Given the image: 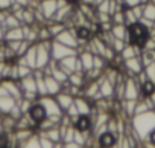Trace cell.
<instances>
[{
    "label": "cell",
    "instance_id": "1",
    "mask_svg": "<svg viewBox=\"0 0 155 148\" xmlns=\"http://www.w3.org/2000/svg\"><path fill=\"white\" fill-rule=\"evenodd\" d=\"M126 128H128L126 134L132 136L135 140H138V142L146 140L149 133L155 128V108L147 110L144 113L134 115Z\"/></svg>",
    "mask_w": 155,
    "mask_h": 148
},
{
    "label": "cell",
    "instance_id": "2",
    "mask_svg": "<svg viewBox=\"0 0 155 148\" xmlns=\"http://www.w3.org/2000/svg\"><path fill=\"white\" fill-rule=\"evenodd\" d=\"M147 38H149V29L141 22H135V23H132V25L128 26L126 43L135 44V46H138V47L143 49V44L146 43Z\"/></svg>",
    "mask_w": 155,
    "mask_h": 148
},
{
    "label": "cell",
    "instance_id": "3",
    "mask_svg": "<svg viewBox=\"0 0 155 148\" xmlns=\"http://www.w3.org/2000/svg\"><path fill=\"white\" fill-rule=\"evenodd\" d=\"M74 53H78V50H76V49L68 47V46H65V44H62V43L56 41L55 38L52 40L50 55H52V58H53V60L59 61V60H62V58H65V57H68V55H74Z\"/></svg>",
    "mask_w": 155,
    "mask_h": 148
},
{
    "label": "cell",
    "instance_id": "4",
    "mask_svg": "<svg viewBox=\"0 0 155 148\" xmlns=\"http://www.w3.org/2000/svg\"><path fill=\"white\" fill-rule=\"evenodd\" d=\"M28 116L31 118V121L34 122V125H35V127H38V125H40L46 118H47V112H46L44 105L37 99V101H34V102H32L31 108L28 110Z\"/></svg>",
    "mask_w": 155,
    "mask_h": 148
},
{
    "label": "cell",
    "instance_id": "5",
    "mask_svg": "<svg viewBox=\"0 0 155 148\" xmlns=\"http://www.w3.org/2000/svg\"><path fill=\"white\" fill-rule=\"evenodd\" d=\"M140 83L135 77H128L125 80V99H140Z\"/></svg>",
    "mask_w": 155,
    "mask_h": 148
},
{
    "label": "cell",
    "instance_id": "6",
    "mask_svg": "<svg viewBox=\"0 0 155 148\" xmlns=\"http://www.w3.org/2000/svg\"><path fill=\"white\" fill-rule=\"evenodd\" d=\"M55 40L59 41V43H62V44H65V46H68V47H73V49H76V50H78V47H79V41H78V38H76V35H74V31H73L71 28L62 29V31L55 37Z\"/></svg>",
    "mask_w": 155,
    "mask_h": 148
},
{
    "label": "cell",
    "instance_id": "7",
    "mask_svg": "<svg viewBox=\"0 0 155 148\" xmlns=\"http://www.w3.org/2000/svg\"><path fill=\"white\" fill-rule=\"evenodd\" d=\"M122 66H123V69L126 70L128 77H135V75H138V73L144 69V66H143V63H141L140 55L132 57V58H128V60H123Z\"/></svg>",
    "mask_w": 155,
    "mask_h": 148
},
{
    "label": "cell",
    "instance_id": "8",
    "mask_svg": "<svg viewBox=\"0 0 155 148\" xmlns=\"http://www.w3.org/2000/svg\"><path fill=\"white\" fill-rule=\"evenodd\" d=\"M38 101L44 105V108H46V112H47V116H61V115L64 113V112L61 110L59 104L56 102L55 96H49V95L40 96Z\"/></svg>",
    "mask_w": 155,
    "mask_h": 148
},
{
    "label": "cell",
    "instance_id": "9",
    "mask_svg": "<svg viewBox=\"0 0 155 148\" xmlns=\"http://www.w3.org/2000/svg\"><path fill=\"white\" fill-rule=\"evenodd\" d=\"M96 142L102 148H113V146H116L117 134L113 133V131H110V130H105V131H102V133H99L96 136Z\"/></svg>",
    "mask_w": 155,
    "mask_h": 148
},
{
    "label": "cell",
    "instance_id": "10",
    "mask_svg": "<svg viewBox=\"0 0 155 148\" xmlns=\"http://www.w3.org/2000/svg\"><path fill=\"white\" fill-rule=\"evenodd\" d=\"M97 83H99L101 95H102L105 99H114V83L110 81L105 75H101V77L97 78Z\"/></svg>",
    "mask_w": 155,
    "mask_h": 148
},
{
    "label": "cell",
    "instance_id": "11",
    "mask_svg": "<svg viewBox=\"0 0 155 148\" xmlns=\"http://www.w3.org/2000/svg\"><path fill=\"white\" fill-rule=\"evenodd\" d=\"M73 127L79 131H91V128H93L91 115H79L73 121Z\"/></svg>",
    "mask_w": 155,
    "mask_h": 148
},
{
    "label": "cell",
    "instance_id": "12",
    "mask_svg": "<svg viewBox=\"0 0 155 148\" xmlns=\"http://www.w3.org/2000/svg\"><path fill=\"white\" fill-rule=\"evenodd\" d=\"M74 31V35L79 41V44H85L84 41H90L91 37H93V31L90 28V25H81V26H74L73 28Z\"/></svg>",
    "mask_w": 155,
    "mask_h": 148
},
{
    "label": "cell",
    "instance_id": "13",
    "mask_svg": "<svg viewBox=\"0 0 155 148\" xmlns=\"http://www.w3.org/2000/svg\"><path fill=\"white\" fill-rule=\"evenodd\" d=\"M74 104L78 107L79 115H91V112H93V102L88 98H85L82 95H78V96H74Z\"/></svg>",
    "mask_w": 155,
    "mask_h": 148
},
{
    "label": "cell",
    "instance_id": "14",
    "mask_svg": "<svg viewBox=\"0 0 155 148\" xmlns=\"http://www.w3.org/2000/svg\"><path fill=\"white\" fill-rule=\"evenodd\" d=\"M40 8H41V12H43L44 19L52 20V17L55 15V12L58 9V2L56 0H41Z\"/></svg>",
    "mask_w": 155,
    "mask_h": 148
},
{
    "label": "cell",
    "instance_id": "15",
    "mask_svg": "<svg viewBox=\"0 0 155 148\" xmlns=\"http://www.w3.org/2000/svg\"><path fill=\"white\" fill-rule=\"evenodd\" d=\"M78 57H79V60H81V63H82V67H84V72H85V73L90 72V70L94 67V53H93L91 50L85 49V50H82V52L78 53Z\"/></svg>",
    "mask_w": 155,
    "mask_h": 148
},
{
    "label": "cell",
    "instance_id": "16",
    "mask_svg": "<svg viewBox=\"0 0 155 148\" xmlns=\"http://www.w3.org/2000/svg\"><path fill=\"white\" fill-rule=\"evenodd\" d=\"M44 81H46V89L49 96H55L62 90V84L58 80H55L52 75H44Z\"/></svg>",
    "mask_w": 155,
    "mask_h": 148
},
{
    "label": "cell",
    "instance_id": "17",
    "mask_svg": "<svg viewBox=\"0 0 155 148\" xmlns=\"http://www.w3.org/2000/svg\"><path fill=\"white\" fill-rule=\"evenodd\" d=\"M55 99H56V102L59 104L61 110H62V112H65V110L70 107V104L74 101V96H73L71 93L65 92V90H61L58 95H55Z\"/></svg>",
    "mask_w": 155,
    "mask_h": 148
},
{
    "label": "cell",
    "instance_id": "18",
    "mask_svg": "<svg viewBox=\"0 0 155 148\" xmlns=\"http://www.w3.org/2000/svg\"><path fill=\"white\" fill-rule=\"evenodd\" d=\"M25 60H26V64L31 67V69H35L37 67V43H32L28 50L25 52Z\"/></svg>",
    "mask_w": 155,
    "mask_h": 148
},
{
    "label": "cell",
    "instance_id": "19",
    "mask_svg": "<svg viewBox=\"0 0 155 148\" xmlns=\"http://www.w3.org/2000/svg\"><path fill=\"white\" fill-rule=\"evenodd\" d=\"M135 105H137V99H123L122 101V113L126 118H132L135 115Z\"/></svg>",
    "mask_w": 155,
    "mask_h": 148
},
{
    "label": "cell",
    "instance_id": "20",
    "mask_svg": "<svg viewBox=\"0 0 155 148\" xmlns=\"http://www.w3.org/2000/svg\"><path fill=\"white\" fill-rule=\"evenodd\" d=\"M12 40H25L23 26L6 29V32H5V41H12Z\"/></svg>",
    "mask_w": 155,
    "mask_h": 148
},
{
    "label": "cell",
    "instance_id": "21",
    "mask_svg": "<svg viewBox=\"0 0 155 148\" xmlns=\"http://www.w3.org/2000/svg\"><path fill=\"white\" fill-rule=\"evenodd\" d=\"M111 32H113V35L116 38H120V40H125V41L128 38V26L123 25V23L122 25H113Z\"/></svg>",
    "mask_w": 155,
    "mask_h": 148
},
{
    "label": "cell",
    "instance_id": "22",
    "mask_svg": "<svg viewBox=\"0 0 155 148\" xmlns=\"http://www.w3.org/2000/svg\"><path fill=\"white\" fill-rule=\"evenodd\" d=\"M18 26H21V22H20L11 11H8V12H6V17H5L3 28H5V29H11V28H18Z\"/></svg>",
    "mask_w": 155,
    "mask_h": 148
},
{
    "label": "cell",
    "instance_id": "23",
    "mask_svg": "<svg viewBox=\"0 0 155 148\" xmlns=\"http://www.w3.org/2000/svg\"><path fill=\"white\" fill-rule=\"evenodd\" d=\"M20 146H25V148H40V134L35 131V133L31 134L25 142H21Z\"/></svg>",
    "mask_w": 155,
    "mask_h": 148
},
{
    "label": "cell",
    "instance_id": "24",
    "mask_svg": "<svg viewBox=\"0 0 155 148\" xmlns=\"http://www.w3.org/2000/svg\"><path fill=\"white\" fill-rule=\"evenodd\" d=\"M140 58H141L143 66H147V64L153 63L155 61V49H141Z\"/></svg>",
    "mask_w": 155,
    "mask_h": 148
},
{
    "label": "cell",
    "instance_id": "25",
    "mask_svg": "<svg viewBox=\"0 0 155 148\" xmlns=\"http://www.w3.org/2000/svg\"><path fill=\"white\" fill-rule=\"evenodd\" d=\"M143 5H144V8H143V19L155 22V3L147 2V3H143Z\"/></svg>",
    "mask_w": 155,
    "mask_h": 148
},
{
    "label": "cell",
    "instance_id": "26",
    "mask_svg": "<svg viewBox=\"0 0 155 148\" xmlns=\"http://www.w3.org/2000/svg\"><path fill=\"white\" fill-rule=\"evenodd\" d=\"M140 90H141V96H149L153 90H155V83L150 80H146L143 84H140Z\"/></svg>",
    "mask_w": 155,
    "mask_h": 148
},
{
    "label": "cell",
    "instance_id": "27",
    "mask_svg": "<svg viewBox=\"0 0 155 148\" xmlns=\"http://www.w3.org/2000/svg\"><path fill=\"white\" fill-rule=\"evenodd\" d=\"M37 93H38V98L47 95V89H46L44 77H38V78H37Z\"/></svg>",
    "mask_w": 155,
    "mask_h": 148
},
{
    "label": "cell",
    "instance_id": "28",
    "mask_svg": "<svg viewBox=\"0 0 155 148\" xmlns=\"http://www.w3.org/2000/svg\"><path fill=\"white\" fill-rule=\"evenodd\" d=\"M143 70H144V73H146V78L155 83V61L150 63V64H147V66H144Z\"/></svg>",
    "mask_w": 155,
    "mask_h": 148
},
{
    "label": "cell",
    "instance_id": "29",
    "mask_svg": "<svg viewBox=\"0 0 155 148\" xmlns=\"http://www.w3.org/2000/svg\"><path fill=\"white\" fill-rule=\"evenodd\" d=\"M17 66H18V80H20V78H25V77H28V75H31V73L34 72V69H31L28 64H18V63H17Z\"/></svg>",
    "mask_w": 155,
    "mask_h": 148
},
{
    "label": "cell",
    "instance_id": "30",
    "mask_svg": "<svg viewBox=\"0 0 155 148\" xmlns=\"http://www.w3.org/2000/svg\"><path fill=\"white\" fill-rule=\"evenodd\" d=\"M135 22H138V20H137V17L134 15L132 9H131V8H126V9H125V25L129 26V25H132V23H135Z\"/></svg>",
    "mask_w": 155,
    "mask_h": 148
},
{
    "label": "cell",
    "instance_id": "31",
    "mask_svg": "<svg viewBox=\"0 0 155 148\" xmlns=\"http://www.w3.org/2000/svg\"><path fill=\"white\" fill-rule=\"evenodd\" d=\"M105 67H107V60L104 57H101V55H94V67L93 69H97V70L104 72Z\"/></svg>",
    "mask_w": 155,
    "mask_h": 148
},
{
    "label": "cell",
    "instance_id": "32",
    "mask_svg": "<svg viewBox=\"0 0 155 148\" xmlns=\"http://www.w3.org/2000/svg\"><path fill=\"white\" fill-rule=\"evenodd\" d=\"M38 134H40V148H53L55 146V143L47 136H44L43 133H38Z\"/></svg>",
    "mask_w": 155,
    "mask_h": 148
},
{
    "label": "cell",
    "instance_id": "33",
    "mask_svg": "<svg viewBox=\"0 0 155 148\" xmlns=\"http://www.w3.org/2000/svg\"><path fill=\"white\" fill-rule=\"evenodd\" d=\"M64 113H65V115H68V116L71 118V121H74V119H76L78 116H79V112H78V107H76L74 101H73V102L70 104V107H68V108H67V110H65Z\"/></svg>",
    "mask_w": 155,
    "mask_h": 148
},
{
    "label": "cell",
    "instance_id": "34",
    "mask_svg": "<svg viewBox=\"0 0 155 148\" xmlns=\"http://www.w3.org/2000/svg\"><path fill=\"white\" fill-rule=\"evenodd\" d=\"M125 46H126V41H125V40H120V38H114V41H113V44H111V47L114 49L116 53H120Z\"/></svg>",
    "mask_w": 155,
    "mask_h": 148
},
{
    "label": "cell",
    "instance_id": "35",
    "mask_svg": "<svg viewBox=\"0 0 155 148\" xmlns=\"http://www.w3.org/2000/svg\"><path fill=\"white\" fill-rule=\"evenodd\" d=\"M0 146H2V148L11 146V136H8L5 133H0Z\"/></svg>",
    "mask_w": 155,
    "mask_h": 148
},
{
    "label": "cell",
    "instance_id": "36",
    "mask_svg": "<svg viewBox=\"0 0 155 148\" xmlns=\"http://www.w3.org/2000/svg\"><path fill=\"white\" fill-rule=\"evenodd\" d=\"M143 8H144V5H143V3H140V5H137V6L131 8V9H132V12H134V15L137 17V20H140V19L143 17Z\"/></svg>",
    "mask_w": 155,
    "mask_h": 148
},
{
    "label": "cell",
    "instance_id": "37",
    "mask_svg": "<svg viewBox=\"0 0 155 148\" xmlns=\"http://www.w3.org/2000/svg\"><path fill=\"white\" fill-rule=\"evenodd\" d=\"M14 0H0V11H9Z\"/></svg>",
    "mask_w": 155,
    "mask_h": 148
},
{
    "label": "cell",
    "instance_id": "38",
    "mask_svg": "<svg viewBox=\"0 0 155 148\" xmlns=\"http://www.w3.org/2000/svg\"><path fill=\"white\" fill-rule=\"evenodd\" d=\"M140 3H141V0H123L125 8H134V6H137Z\"/></svg>",
    "mask_w": 155,
    "mask_h": 148
},
{
    "label": "cell",
    "instance_id": "39",
    "mask_svg": "<svg viewBox=\"0 0 155 148\" xmlns=\"http://www.w3.org/2000/svg\"><path fill=\"white\" fill-rule=\"evenodd\" d=\"M146 140H149V142H150V143L155 146V128H153V130L149 133V136H147V139H146Z\"/></svg>",
    "mask_w": 155,
    "mask_h": 148
},
{
    "label": "cell",
    "instance_id": "40",
    "mask_svg": "<svg viewBox=\"0 0 155 148\" xmlns=\"http://www.w3.org/2000/svg\"><path fill=\"white\" fill-rule=\"evenodd\" d=\"M5 32H6V29L3 26H0V43L5 41Z\"/></svg>",
    "mask_w": 155,
    "mask_h": 148
},
{
    "label": "cell",
    "instance_id": "41",
    "mask_svg": "<svg viewBox=\"0 0 155 148\" xmlns=\"http://www.w3.org/2000/svg\"><path fill=\"white\" fill-rule=\"evenodd\" d=\"M147 98H149V101L152 102V105H153V108H155V90H153V92H152Z\"/></svg>",
    "mask_w": 155,
    "mask_h": 148
}]
</instances>
